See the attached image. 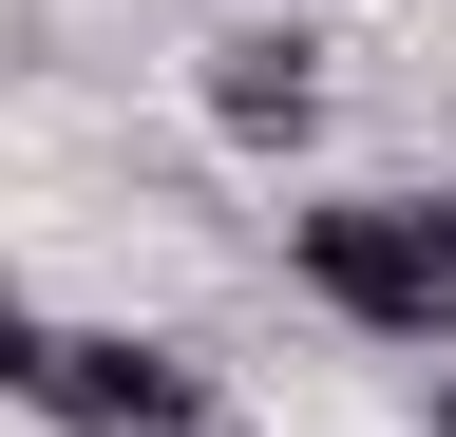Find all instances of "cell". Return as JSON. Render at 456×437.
<instances>
[{
	"instance_id": "1",
	"label": "cell",
	"mask_w": 456,
	"mask_h": 437,
	"mask_svg": "<svg viewBox=\"0 0 456 437\" xmlns=\"http://www.w3.org/2000/svg\"><path fill=\"white\" fill-rule=\"evenodd\" d=\"M285 286L342 304L362 343L456 361V190H323V209H285Z\"/></svg>"
},
{
	"instance_id": "2",
	"label": "cell",
	"mask_w": 456,
	"mask_h": 437,
	"mask_svg": "<svg viewBox=\"0 0 456 437\" xmlns=\"http://www.w3.org/2000/svg\"><path fill=\"white\" fill-rule=\"evenodd\" d=\"M20 400H38L57 437H209V418H228L209 361L152 343V323H38V380H20Z\"/></svg>"
},
{
	"instance_id": "3",
	"label": "cell",
	"mask_w": 456,
	"mask_h": 437,
	"mask_svg": "<svg viewBox=\"0 0 456 437\" xmlns=\"http://www.w3.org/2000/svg\"><path fill=\"white\" fill-rule=\"evenodd\" d=\"M191 95H209L228 152H305V134H323V38H305V20H228L209 58H191Z\"/></svg>"
},
{
	"instance_id": "4",
	"label": "cell",
	"mask_w": 456,
	"mask_h": 437,
	"mask_svg": "<svg viewBox=\"0 0 456 437\" xmlns=\"http://www.w3.org/2000/svg\"><path fill=\"white\" fill-rule=\"evenodd\" d=\"M20 380H38V304L0 286V400H20Z\"/></svg>"
},
{
	"instance_id": "5",
	"label": "cell",
	"mask_w": 456,
	"mask_h": 437,
	"mask_svg": "<svg viewBox=\"0 0 456 437\" xmlns=\"http://www.w3.org/2000/svg\"><path fill=\"white\" fill-rule=\"evenodd\" d=\"M419 437H456V361H437V380H419Z\"/></svg>"
},
{
	"instance_id": "6",
	"label": "cell",
	"mask_w": 456,
	"mask_h": 437,
	"mask_svg": "<svg viewBox=\"0 0 456 437\" xmlns=\"http://www.w3.org/2000/svg\"><path fill=\"white\" fill-rule=\"evenodd\" d=\"M209 437H248V418H209Z\"/></svg>"
}]
</instances>
